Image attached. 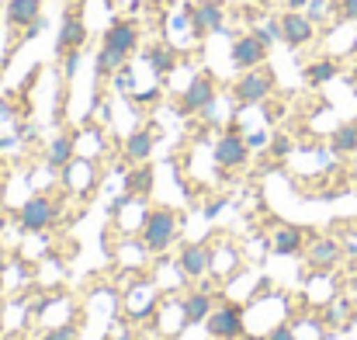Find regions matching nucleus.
<instances>
[{"label":"nucleus","instance_id":"1","mask_svg":"<svg viewBox=\"0 0 357 340\" xmlns=\"http://www.w3.org/2000/svg\"><path fill=\"white\" fill-rule=\"evenodd\" d=\"M177 232H181V216L174 209L160 205V209H149L146 212L142 229H139V243L149 253H167L177 243Z\"/></svg>","mask_w":357,"mask_h":340},{"label":"nucleus","instance_id":"2","mask_svg":"<svg viewBox=\"0 0 357 340\" xmlns=\"http://www.w3.org/2000/svg\"><path fill=\"white\" fill-rule=\"evenodd\" d=\"M278 87V77L274 70L264 63V66H253V70H243L233 84V98H236L243 108H253V105H264Z\"/></svg>","mask_w":357,"mask_h":340},{"label":"nucleus","instance_id":"3","mask_svg":"<svg viewBox=\"0 0 357 340\" xmlns=\"http://www.w3.org/2000/svg\"><path fill=\"white\" fill-rule=\"evenodd\" d=\"M59 216H63V205L52 195H31L17 212V226L24 232H45L59 223Z\"/></svg>","mask_w":357,"mask_h":340},{"label":"nucleus","instance_id":"4","mask_svg":"<svg viewBox=\"0 0 357 340\" xmlns=\"http://www.w3.org/2000/svg\"><path fill=\"white\" fill-rule=\"evenodd\" d=\"M212 160L222 174H233V170H243L250 163V146H246V135H239V128H226L215 146H212Z\"/></svg>","mask_w":357,"mask_h":340},{"label":"nucleus","instance_id":"5","mask_svg":"<svg viewBox=\"0 0 357 340\" xmlns=\"http://www.w3.org/2000/svg\"><path fill=\"white\" fill-rule=\"evenodd\" d=\"M205 330L212 340H239L246 334V316L239 302H222L212 309V316L205 320Z\"/></svg>","mask_w":357,"mask_h":340},{"label":"nucleus","instance_id":"6","mask_svg":"<svg viewBox=\"0 0 357 340\" xmlns=\"http://www.w3.org/2000/svg\"><path fill=\"white\" fill-rule=\"evenodd\" d=\"M184 17H188L195 38H208L215 31H226V7H222V0H202V3L188 7Z\"/></svg>","mask_w":357,"mask_h":340},{"label":"nucleus","instance_id":"7","mask_svg":"<svg viewBox=\"0 0 357 340\" xmlns=\"http://www.w3.org/2000/svg\"><path fill=\"white\" fill-rule=\"evenodd\" d=\"M215 108V80L212 73H195L181 94V114H212Z\"/></svg>","mask_w":357,"mask_h":340},{"label":"nucleus","instance_id":"8","mask_svg":"<svg viewBox=\"0 0 357 340\" xmlns=\"http://www.w3.org/2000/svg\"><path fill=\"white\" fill-rule=\"evenodd\" d=\"M87 38H91V31H87L84 10H80V7H70V10L63 14V21H59V35H56V56L63 59L66 52H73V49H84V45H87Z\"/></svg>","mask_w":357,"mask_h":340},{"label":"nucleus","instance_id":"9","mask_svg":"<svg viewBox=\"0 0 357 340\" xmlns=\"http://www.w3.org/2000/svg\"><path fill=\"white\" fill-rule=\"evenodd\" d=\"M139 42H142L139 24H135L132 17H115V21L105 28V42H101V45H108L112 52H119V56H125V59H132V56L139 52Z\"/></svg>","mask_w":357,"mask_h":340},{"label":"nucleus","instance_id":"10","mask_svg":"<svg viewBox=\"0 0 357 340\" xmlns=\"http://www.w3.org/2000/svg\"><path fill=\"white\" fill-rule=\"evenodd\" d=\"M278 28H281V42L288 49H302L316 38V21H309L305 10H288L284 7V14L278 17Z\"/></svg>","mask_w":357,"mask_h":340},{"label":"nucleus","instance_id":"11","mask_svg":"<svg viewBox=\"0 0 357 340\" xmlns=\"http://www.w3.org/2000/svg\"><path fill=\"white\" fill-rule=\"evenodd\" d=\"M267 56H271V45H267V42H260L253 31H246V35H236V38H233L229 63L236 66L239 73H243V70H253V66H264V63H267Z\"/></svg>","mask_w":357,"mask_h":340},{"label":"nucleus","instance_id":"12","mask_svg":"<svg viewBox=\"0 0 357 340\" xmlns=\"http://www.w3.org/2000/svg\"><path fill=\"white\" fill-rule=\"evenodd\" d=\"M177 267L184 271L188 281H198L212 271V246L208 243H184L181 246V257H177Z\"/></svg>","mask_w":357,"mask_h":340},{"label":"nucleus","instance_id":"13","mask_svg":"<svg viewBox=\"0 0 357 340\" xmlns=\"http://www.w3.org/2000/svg\"><path fill=\"white\" fill-rule=\"evenodd\" d=\"M153 146H156V128H135V132H128V139H125V163L128 167H135V163H146L149 156H153Z\"/></svg>","mask_w":357,"mask_h":340},{"label":"nucleus","instance_id":"14","mask_svg":"<svg viewBox=\"0 0 357 340\" xmlns=\"http://www.w3.org/2000/svg\"><path fill=\"white\" fill-rule=\"evenodd\" d=\"M73 160H77V135L73 132H59L49 142V149H45V167L49 170H66Z\"/></svg>","mask_w":357,"mask_h":340},{"label":"nucleus","instance_id":"15","mask_svg":"<svg viewBox=\"0 0 357 340\" xmlns=\"http://www.w3.org/2000/svg\"><path fill=\"white\" fill-rule=\"evenodd\" d=\"M212 309H215V302H212V295L205 288L202 292H191V295L181 299V323L184 327H198V323H205L212 316Z\"/></svg>","mask_w":357,"mask_h":340},{"label":"nucleus","instance_id":"16","mask_svg":"<svg viewBox=\"0 0 357 340\" xmlns=\"http://www.w3.org/2000/svg\"><path fill=\"white\" fill-rule=\"evenodd\" d=\"M271 250L278 257H298L305 250V232L295 226H278L274 236H271Z\"/></svg>","mask_w":357,"mask_h":340},{"label":"nucleus","instance_id":"17","mask_svg":"<svg viewBox=\"0 0 357 340\" xmlns=\"http://www.w3.org/2000/svg\"><path fill=\"white\" fill-rule=\"evenodd\" d=\"M146 63H149V70H153L156 77H170V73L177 70L181 56H177V49H174V45L156 42V45H149V49H146Z\"/></svg>","mask_w":357,"mask_h":340},{"label":"nucleus","instance_id":"18","mask_svg":"<svg viewBox=\"0 0 357 340\" xmlns=\"http://www.w3.org/2000/svg\"><path fill=\"white\" fill-rule=\"evenodd\" d=\"M7 28H28L31 21L42 17V0H7Z\"/></svg>","mask_w":357,"mask_h":340},{"label":"nucleus","instance_id":"19","mask_svg":"<svg viewBox=\"0 0 357 340\" xmlns=\"http://www.w3.org/2000/svg\"><path fill=\"white\" fill-rule=\"evenodd\" d=\"M340 253H344L340 239H330V236H326V239H316V243L309 246V264L319 267V271H330V267H337Z\"/></svg>","mask_w":357,"mask_h":340},{"label":"nucleus","instance_id":"20","mask_svg":"<svg viewBox=\"0 0 357 340\" xmlns=\"http://www.w3.org/2000/svg\"><path fill=\"white\" fill-rule=\"evenodd\" d=\"M302 77H305L309 87H323V84H330V80L340 77V63H337L333 56H323V59L309 63V66L302 70Z\"/></svg>","mask_w":357,"mask_h":340},{"label":"nucleus","instance_id":"21","mask_svg":"<svg viewBox=\"0 0 357 340\" xmlns=\"http://www.w3.org/2000/svg\"><path fill=\"white\" fill-rule=\"evenodd\" d=\"M153 181H156V170H153L149 163H135V167L125 174V191H128L132 198L149 195V191H153Z\"/></svg>","mask_w":357,"mask_h":340},{"label":"nucleus","instance_id":"22","mask_svg":"<svg viewBox=\"0 0 357 340\" xmlns=\"http://www.w3.org/2000/svg\"><path fill=\"white\" fill-rule=\"evenodd\" d=\"M330 149H333L337 156L357 153V118L354 121H340V125L330 132Z\"/></svg>","mask_w":357,"mask_h":340},{"label":"nucleus","instance_id":"23","mask_svg":"<svg viewBox=\"0 0 357 340\" xmlns=\"http://www.w3.org/2000/svg\"><path fill=\"white\" fill-rule=\"evenodd\" d=\"M125 63H128L125 56L112 52L108 45H101V49H98V56H94V77H98V80H112Z\"/></svg>","mask_w":357,"mask_h":340},{"label":"nucleus","instance_id":"24","mask_svg":"<svg viewBox=\"0 0 357 340\" xmlns=\"http://www.w3.org/2000/svg\"><path fill=\"white\" fill-rule=\"evenodd\" d=\"M156 306L160 302H156V292L153 288H135L132 292V316L135 320H149L156 313Z\"/></svg>","mask_w":357,"mask_h":340},{"label":"nucleus","instance_id":"25","mask_svg":"<svg viewBox=\"0 0 357 340\" xmlns=\"http://www.w3.org/2000/svg\"><path fill=\"white\" fill-rule=\"evenodd\" d=\"M80 63H84V49L66 52V56H63V77H66V80H73V77H77V70H80Z\"/></svg>","mask_w":357,"mask_h":340},{"label":"nucleus","instance_id":"26","mask_svg":"<svg viewBox=\"0 0 357 340\" xmlns=\"http://www.w3.org/2000/svg\"><path fill=\"white\" fill-rule=\"evenodd\" d=\"M42 340H80V330H77L73 323H59V327H52Z\"/></svg>","mask_w":357,"mask_h":340},{"label":"nucleus","instance_id":"27","mask_svg":"<svg viewBox=\"0 0 357 340\" xmlns=\"http://www.w3.org/2000/svg\"><path fill=\"white\" fill-rule=\"evenodd\" d=\"M326 10H330V0H309V7H305L309 21H316V24L326 17Z\"/></svg>","mask_w":357,"mask_h":340},{"label":"nucleus","instance_id":"28","mask_svg":"<svg viewBox=\"0 0 357 340\" xmlns=\"http://www.w3.org/2000/svg\"><path fill=\"white\" fill-rule=\"evenodd\" d=\"M246 146H250V149H264V146H271V132H264V128L250 132V135H246Z\"/></svg>","mask_w":357,"mask_h":340},{"label":"nucleus","instance_id":"29","mask_svg":"<svg viewBox=\"0 0 357 340\" xmlns=\"http://www.w3.org/2000/svg\"><path fill=\"white\" fill-rule=\"evenodd\" d=\"M271 153L274 156H288L291 153V139L288 135H271Z\"/></svg>","mask_w":357,"mask_h":340},{"label":"nucleus","instance_id":"30","mask_svg":"<svg viewBox=\"0 0 357 340\" xmlns=\"http://www.w3.org/2000/svg\"><path fill=\"white\" fill-rule=\"evenodd\" d=\"M112 80H115V87H119V91H132V84H135V80H132V66L125 63V66H121Z\"/></svg>","mask_w":357,"mask_h":340},{"label":"nucleus","instance_id":"31","mask_svg":"<svg viewBox=\"0 0 357 340\" xmlns=\"http://www.w3.org/2000/svg\"><path fill=\"white\" fill-rule=\"evenodd\" d=\"M267 340H298V337H295V330H291L288 323H278V327H271Z\"/></svg>","mask_w":357,"mask_h":340},{"label":"nucleus","instance_id":"32","mask_svg":"<svg viewBox=\"0 0 357 340\" xmlns=\"http://www.w3.org/2000/svg\"><path fill=\"white\" fill-rule=\"evenodd\" d=\"M340 17L357 24V0H340Z\"/></svg>","mask_w":357,"mask_h":340},{"label":"nucleus","instance_id":"33","mask_svg":"<svg viewBox=\"0 0 357 340\" xmlns=\"http://www.w3.org/2000/svg\"><path fill=\"white\" fill-rule=\"evenodd\" d=\"M135 101H142V105H153V101H160V87H149V91L135 94Z\"/></svg>","mask_w":357,"mask_h":340},{"label":"nucleus","instance_id":"34","mask_svg":"<svg viewBox=\"0 0 357 340\" xmlns=\"http://www.w3.org/2000/svg\"><path fill=\"white\" fill-rule=\"evenodd\" d=\"M222 209H226V198H219V202H212V205L205 209V216H208V219H215V216H219Z\"/></svg>","mask_w":357,"mask_h":340},{"label":"nucleus","instance_id":"35","mask_svg":"<svg viewBox=\"0 0 357 340\" xmlns=\"http://www.w3.org/2000/svg\"><path fill=\"white\" fill-rule=\"evenodd\" d=\"M284 7H288V10H305L309 0H284Z\"/></svg>","mask_w":357,"mask_h":340},{"label":"nucleus","instance_id":"36","mask_svg":"<svg viewBox=\"0 0 357 340\" xmlns=\"http://www.w3.org/2000/svg\"><path fill=\"white\" fill-rule=\"evenodd\" d=\"M3 278H7V257L0 253V288H3Z\"/></svg>","mask_w":357,"mask_h":340},{"label":"nucleus","instance_id":"37","mask_svg":"<svg viewBox=\"0 0 357 340\" xmlns=\"http://www.w3.org/2000/svg\"><path fill=\"white\" fill-rule=\"evenodd\" d=\"M108 340H139L135 334H119V337H108Z\"/></svg>","mask_w":357,"mask_h":340},{"label":"nucleus","instance_id":"38","mask_svg":"<svg viewBox=\"0 0 357 340\" xmlns=\"http://www.w3.org/2000/svg\"><path fill=\"white\" fill-rule=\"evenodd\" d=\"M351 91H354V98H357V77H351Z\"/></svg>","mask_w":357,"mask_h":340},{"label":"nucleus","instance_id":"39","mask_svg":"<svg viewBox=\"0 0 357 340\" xmlns=\"http://www.w3.org/2000/svg\"><path fill=\"white\" fill-rule=\"evenodd\" d=\"M0 170H3V160H0Z\"/></svg>","mask_w":357,"mask_h":340}]
</instances>
